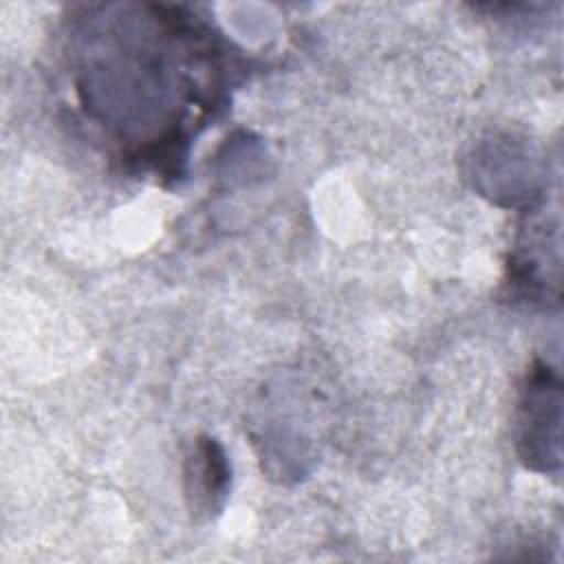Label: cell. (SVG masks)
Wrapping results in <instances>:
<instances>
[{"mask_svg": "<svg viewBox=\"0 0 564 564\" xmlns=\"http://www.w3.org/2000/svg\"><path fill=\"white\" fill-rule=\"evenodd\" d=\"M77 95L82 106L121 139L126 159L141 163L145 108L148 165L159 174L154 121L170 150L185 161V117L194 104L209 115L223 99L225 51L216 33L181 7H148L145 15H86L77 22Z\"/></svg>", "mask_w": 564, "mask_h": 564, "instance_id": "cell-1", "label": "cell"}, {"mask_svg": "<svg viewBox=\"0 0 564 564\" xmlns=\"http://www.w3.org/2000/svg\"><path fill=\"white\" fill-rule=\"evenodd\" d=\"M231 467L216 438L200 436L185 458V496L196 518L216 516L229 494Z\"/></svg>", "mask_w": 564, "mask_h": 564, "instance_id": "cell-3", "label": "cell"}, {"mask_svg": "<svg viewBox=\"0 0 564 564\" xmlns=\"http://www.w3.org/2000/svg\"><path fill=\"white\" fill-rule=\"evenodd\" d=\"M560 423L562 390L557 372L535 361L527 375L518 412V452L527 467L542 474H557Z\"/></svg>", "mask_w": 564, "mask_h": 564, "instance_id": "cell-2", "label": "cell"}]
</instances>
